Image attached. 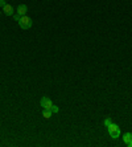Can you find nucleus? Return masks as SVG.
Returning a JSON list of instances; mask_svg holds the SVG:
<instances>
[{
  "mask_svg": "<svg viewBox=\"0 0 132 147\" xmlns=\"http://www.w3.org/2000/svg\"><path fill=\"white\" fill-rule=\"evenodd\" d=\"M52 110H46V109H44V111H42V117H44L45 119H49V118H50L52 117Z\"/></svg>",
  "mask_w": 132,
  "mask_h": 147,
  "instance_id": "7",
  "label": "nucleus"
},
{
  "mask_svg": "<svg viewBox=\"0 0 132 147\" xmlns=\"http://www.w3.org/2000/svg\"><path fill=\"white\" fill-rule=\"evenodd\" d=\"M7 3H5V0H0V7H5Z\"/></svg>",
  "mask_w": 132,
  "mask_h": 147,
  "instance_id": "10",
  "label": "nucleus"
},
{
  "mask_svg": "<svg viewBox=\"0 0 132 147\" xmlns=\"http://www.w3.org/2000/svg\"><path fill=\"white\" fill-rule=\"evenodd\" d=\"M3 12H4V15H7V16H12V15H13V7L9 5V4H7L5 7H3Z\"/></svg>",
  "mask_w": 132,
  "mask_h": 147,
  "instance_id": "6",
  "label": "nucleus"
},
{
  "mask_svg": "<svg viewBox=\"0 0 132 147\" xmlns=\"http://www.w3.org/2000/svg\"><path fill=\"white\" fill-rule=\"evenodd\" d=\"M40 103H41V106H42V109H46V110H50L52 106H53V102H52V99L49 97H42Z\"/></svg>",
  "mask_w": 132,
  "mask_h": 147,
  "instance_id": "3",
  "label": "nucleus"
},
{
  "mask_svg": "<svg viewBox=\"0 0 132 147\" xmlns=\"http://www.w3.org/2000/svg\"><path fill=\"white\" fill-rule=\"evenodd\" d=\"M123 140H124V143L128 147H132V134L131 133H125L123 135Z\"/></svg>",
  "mask_w": 132,
  "mask_h": 147,
  "instance_id": "4",
  "label": "nucleus"
},
{
  "mask_svg": "<svg viewBox=\"0 0 132 147\" xmlns=\"http://www.w3.org/2000/svg\"><path fill=\"white\" fill-rule=\"evenodd\" d=\"M28 12V7L25 4H20L19 7H17V13L20 15V16H24V15H27Z\"/></svg>",
  "mask_w": 132,
  "mask_h": 147,
  "instance_id": "5",
  "label": "nucleus"
},
{
  "mask_svg": "<svg viewBox=\"0 0 132 147\" xmlns=\"http://www.w3.org/2000/svg\"><path fill=\"white\" fill-rule=\"evenodd\" d=\"M103 123H105V126H106V127H109L110 125H111V123H112V119H111V118H110V117H109V118H106V119H105V122H103Z\"/></svg>",
  "mask_w": 132,
  "mask_h": 147,
  "instance_id": "8",
  "label": "nucleus"
},
{
  "mask_svg": "<svg viewBox=\"0 0 132 147\" xmlns=\"http://www.w3.org/2000/svg\"><path fill=\"white\" fill-rule=\"evenodd\" d=\"M13 17H15V20H16V21H19V20H20V17H21V16H20V15H19V13H16Z\"/></svg>",
  "mask_w": 132,
  "mask_h": 147,
  "instance_id": "11",
  "label": "nucleus"
},
{
  "mask_svg": "<svg viewBox=\"0 0 132 147\" xmlns=\"http://www.w3.org/2000/svg\"><path fill=\"white\" fill-rule=\"evenodd\" d=\"M109 134H110V137L112 138V139H118L119 135H120V127L118 126V125H115V123L112 122L111 125H110L109 127Z\"/></svg>",
  "mask_w": 132,
  "mask_h": 147,
  "instance_id": "1",
  "label": "nucleus"
},
{
  "mask_svg": "<svg viewBox=\"0 0 132 147\" xmlns=\"http://www.w3.org/2000/svg\"><path fill=\"white\" fill-rule=\"evenodd\" d=\"M17 23H19V25H20L23 29H29V28L32 27V19L29 16H27V15L21 16L20 20L17 21Z\"/></svg>",
  "mask_w": 132,
  "mask_h": 147,
  "instance_id": "2",
  "label": "nucleus"
},
{
  "mask_svg": "<svg viewBox=\"0 0 132 147\" xmlns=\"http://www.w3.org/2000/svg\"><path fill=\"white\" fill-rule=\"evenodd\" d=\"M50 110H52V113H58V111H60V109H58V106H56V105H53Z\"/></svg>",
  "mask_w": 132,
  "mask_h": 147,
  "instance_id": "9",
  "label": "nucleus"
}]
</instances>
